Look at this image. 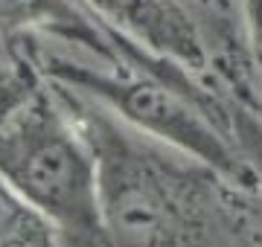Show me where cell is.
Returning <instances> with one entry per match:
<instances>
[{"instance_id":"1","label":"cell","mask_w":262,"mask_h":247,"mask_svg":"<svg viewBox=\"0 0 262 247\" xmlns=\"http://www.w3.org/2000/svg\"><path fill=\"white\" fill-rule=\"evenodd\" d=\"M50 85L96 154L108 247H262L245 183L91 96Z\"/></svg>"},{"instance_id":"2","label":"cell","mask_w":262,"mask_h":247,"mask_svg":"<svg viewBox=\"0 0 262 247\" xmlns=\"http://www.w3.org/2000/svg\"><path fill=\"white\" fill-rule=\"evenodd\" d=\"M0 175L56 224L67 247H108L96 154L47 79L0 114Z\"/></svg>"},{"instance_id":"3","label":"cell","mask_w":262,"mask_h":247,"mask_svg":"<svg viewBox=\"0 0 262 247\" xmlns=\"http://www.w3.org/2000/svg\"><path fill=\"white\" fill-rule=\"evenodd\" d=\"M6 47H18L47 82L91 96L131 128L213 163L248 189L253 186V169L239 152L233 134L201 102L189 99L169 82L131 67L105 64L76 50L61 53L44 38H20Z\"/></svg>"},{"instance_id":"4","label":"cell","mask_w":262,"mask_h":247,"mask_svg":"<svg viewBox=\"0 0 262 247\" xmlns=\"http://www.w3.org/2000/svg\"><path fill=\"white\" fill-rule=\"evenodd\" d=\"M76 3L94 12L111 29L128 35L131 41L149 47L163 58L178 61L204 82L215 85L204 35L192 12L181 0H76Z\"/></svg>"},{"instance_id":"5","label":"cell","mask_w":262,"mask_h":247,"mask_svg":"<svg viewBox=\"0 0 262 247\" xmlns=\"http://www.w3.org/2000/svg\"><path fill=\"white\" fill-rule=\"evenodd\" d=\"M181 3L192 12L204 35L215 87H222L227 96L239 99L262 116L259 85L253 76L248 41H245L242 0H181Z\"/></svg>"},{"instance_id":"6","label":"cell","mask_w":262,"mask_h":247,"mask_svg":"<svg viewBox=\"0 0 262 247\" xmlns=\"http://www.w3.org/2000/svg\"><path fill=\"white\" fill-rule=\"evenodd\" d=\"M0 247H67L56 224L0 175Z\"/></svg>"},{"instance_id":"7","label":"cell","mask_w":262,"mask_h":247,"mask_svg":"<svg viewBox=\"0 0 262 247\" xmlns=\"http://www.w3.org/2000/svg\"><path fill=\"white\" fill-rule=\"evenodd\" d=\"M230 99V128H233V140L245 160L253 169V186H251V201H253V218H256V233L262 241V116L251 111L248 105L239 99Z\"/></svg>"},{"instance_id":"8","label":"cell","mask_w":262,"mask_h":247,"mask_svg":"<svg viewBox=\"0 0 262 247\" xmlns=\"http://www.w3.org/2000/svg\"><path fill=\"white\" fill-rule=\"evenodd\" d=\"M41 79L38 67L18 47H6V64H0V114L15 108Z\"/></svg>"},{"instance_id":"9","label":"cell","mask_w":262,"mask_h":247,"mask_svg":"<svg viewBox=\"0 0 262 247\" xmlns=\"http://www.w3.org/2000/svg\"><path fill=\"white\" fill-rule=\"evenodd\" d=\"M245 9V41H248V56L256 85L262 96V0H242Z\"/></svg>"}]
</instances>
